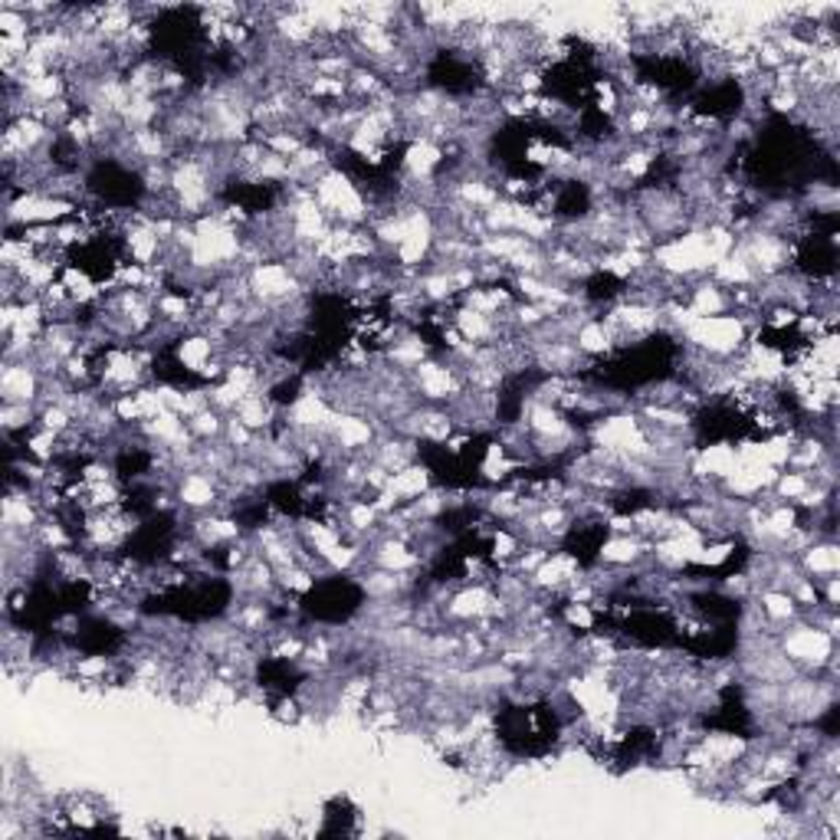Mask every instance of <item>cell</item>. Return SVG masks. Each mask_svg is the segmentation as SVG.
Returning <instances> with one entry per match:
<instances>
[{"label":"cell","instance_id":"4","mask_svg":"<svg viewBox=\"0 0 840 840\" xmlns=\"http://www.w3.org/2000/svg\"><path fill=\"white\" fill-rule=\"evenodd\" d=\"M572 342H575L578 355L588 361L604 359V355H610V352H614V339H610L607 326L600 322L598 316H595V319H588V322H582V326L575 329Z\"/></svg>","mask_w":840,"mask_h":840},{"label":"cell","instance_id":"3","mask_svg":"<svg viewBox=\"0 0 840 840\" xmlns=\"http://www.w3.org/2000/svg\"><path fill=\"white\" fill-rule=\"evenodd\" d=\"M801 572L815 582L821 578H834L840 572V545L834 539H815L808 549L798 552Z\"/></svg>","mask_w":840,"mask_h":840},{"label":"cell","instance_id":"2","mask_svg":"<svg viewBox=\"0 0 840 840\" xmlns=\"http://www.w3.org/2000/svg\"><path fill=\"white\" fill-rule=\"evenodd\" d=\"M0 394L3 404H36L43 394V374L33 361H3L0 371Z\"/></svg>","mask_w":840,"mask_h":840},{"label":"cell","instance_id":"1","mask_svg":"<svg viewBox=\"0 0 840 840\" xmlns=\"http://www.w3.org/2000/svg\"><path fill=\"white\" fill-rule=\"evenodd\" d=\"M174 496L181 502L184 512H214L221 506V477L217 474H208V470H191V474H181L178 482H174Z\"/></svg>","mask_w":840,"mask_h":840}]
</instances>
